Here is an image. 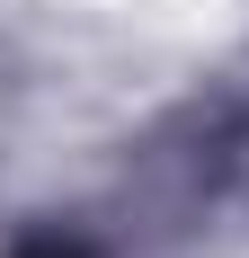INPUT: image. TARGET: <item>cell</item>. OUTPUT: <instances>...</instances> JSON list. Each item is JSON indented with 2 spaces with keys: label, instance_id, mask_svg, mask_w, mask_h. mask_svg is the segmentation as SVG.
I'll use <instances>...</instances> for the list:
<instances>
[{
  "label": "cell",
  "instance_id": "cell-1",
  "mask_svg": "<svg viewBox=\"0 0 249 258\" xmlns=\"http://www.w3.org/2000/svg\"><path fill=\"white\" fill-rule=\"evenodd\" d=\"M9 258H89L80 240H27V249H9Z\"/></svg>",
  "mask_w": 249,
  "mask_h": 258
}]
</instances>
